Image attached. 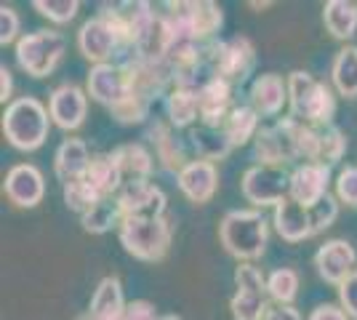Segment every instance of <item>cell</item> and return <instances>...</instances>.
<instances>
[{
	"instance_id": "cell-1",
	"label": "cell",
	"mask_w": 357,
	"mask_h": 320,
	"mask_svg": "<svg viewBox=\"0 0 357 320\" xmlns=\"http://www.w3.org/2000/svg\"><path fill=\"white\" fill-rule=\"evenodd\" d=\"M219 243L240 261H256L269 245V222L259 208H232L219 222Z\"/></svg>"
},
{
	"instance_id": "cell-2",
	"label": "cell",
	"mask_w": 357,
	"mask_h": 320,
	"mask_svg": "<svg viewBox=\"0 0 357 320\" xmlns=\"http://www.w3.org/2000/svg\"><path fill=\"white\" fill-rule=\"evenodd\" d=\"M288 112L312 128H328L336 118V91L307 70L288 73Z\"/></svg>"
},
{
	"instance_id": "cell-3",
	"label": "cell",
	"mask_w": 357,
	"mask_h": 320,
	"mask_svg": "<svg viewBox=\"0 0 357 320\" xmlns=\"http://www.w3.org/2000/svg\"><path fill=\"white\" fill-rule=\"evenodd\" d=\"M51 112L38 96H16L11 105L3 109V137L19 153L40 150L51 131Z\"/></svg>"
},
{
	"instance_id": "cell-4",
	"label": "cell",
	"mask_w": 357,
	"mask_h": 320,
	"mask_svg": "<svg viewBox=\"0 0 357 320\" xmlns=\"http://www.w3.org/2000/svg\"><path fill=\"white\" fill-rule=\"evenodd\" d=\"M120 245L128 257L139 261H163L174 243V222L168 216L158 219H123L118 227Z\"/></svg>"
},
{
	"instance_id": "cell-5",
	"label": "cell",
	"mask_w": 357,
	"mask_h": 320,
	"mask_svg": "<svg viewBox=\"0 0 357 320\" xmlns=\"http://www.w3.org/2000/svg\"><path fill=\"white\" fill-rule=\"evenodd\" d=\"M64 54H67V38L59 30H35L30 35H22V40L14 46L19 70L35 80L54 75Z\"/></svg>"
},
{
	"instance_id": "cell-6",
	"label": "cell",
	"mask_w": 357,
	"mask_h": 320,
	"mask_svg": "<svg viewBox=\"0 0 357 320\" xmlns=\"http://www.w3.org/2000/svg\"><path fill=\"white\" fill-rule=\"evenodd\" d=\"M165 14L176 24L181 38L195 40V43H216L219 32L224 27V11L219 3L213 0H171L165 3Z\"/></svg>"
},
{
	"instance_id": "cell-7",
	"label": "cell",
	"mask_w": 357,
	"mask_h": 320,
	"mask_svg": "<svg viewBox=\"0 0 357 320\" xmlns=\"http://www.w3.org/2000/svg\"><path fill=\"white\" fill-rule=\"evenodd\" d=\"M208 61L213 75L224 77L232 86H243L256 70V46L245 35L216 40L208 46Z\"/></svg>"
},
{
	"instance_id": "cell-8",
	"label": "cell",
	"mask_w": 357,
	"mask_h": 320,
	"mask_svg": "<svg viewBox=\"0 0 357 320\" xmlns=\"http://www.w3.org/2000/svg\"><path fill=\"white\" fill-rule=\"evenodd\" d=\"M240 192H243L245 203H251V208H259V211L267 206L275 208L291 192V171L278 166L245 168V174L240 179Z\"/></svg>"
},
{
	"instance_id": "cell-9",
	"label": "cell",
	"mask_w": 357,
	"mask_h": 320,
	"mask_svg": "<svg viewBox=\"0 0 357 320\" xmlns=\"http://www.w3.org/2000/svg\"><path fill=\"white\" fill-rule=\"evenodd\" d=\"M120 67H123V75L128 83V91L139 93L149 105H155L158 99H165L168 91L174 89V75L165 61H152L131 54V56H123Z\"/></svg>"
},
{
	"instance_id": "cell-10",
	"label": "cell",
	"mask_w": 357,
	"mask_h": 320,
	"mask_svg": "<svg viewBox=\"0 0 357 320\" xmlns=\"http://www.w3.org/2000/svg\"><path fill=\"white\" fill-rule=\"evenodd\" d=\"M253 160L256 166H278L285 168L296 163V144H294V134H291V121L288 115L278 118L272 125H261L259 134L251 144Z\"/></svg>"
},
{
	"instance_id": "cell-11",
	"label": "cell",
	"mask_w": 357,
	"mask_h": 320,
	"mask_svg": "<svg viewBox=\"0 0 357 320\" xmlns=\"http://www.w3.org/2000/svg\"><path fill=\"white\" fill-rule=\"evenodd\" d=\"M115 203L123 219H158V216H165V208H168L165 192L152 179L126 182L115 195Z\"/></svg>"
},
{
	"instance_id": "cell-12",
	"label": "cell",
	"mask_w": 357,
	"mask_h": 320,
	"mask_svg": "<svg viewBox=\"0 0 357 320\" xmlns=\"http://www.w3.org/2000/svg\"><path fill=\"white\" fill-rule=\"evenodd\" d=\"M144 139L152 144V155L163 171L176 176L181 168L190 163L187 139L178 137V131L168 121H152L144 131Z\"/></svg>"
},
{
	"instance_id": "cell-13",
	"label": "cell",
	"mask_w": 357,
	"mask_h": 320,
	"mask_svg": "<svg viewBox=\"0 0 357 320\" xmlns=\"http://www.w3.org/2000/svg\"><path fill=\"white\" fill-rule=\"evenodd\" d=\"M3 195L16 208H38L45 198V176L35 163H16L8 168Z\"/></svg>"
},
{
	"instance_id": "cell-14",
	"label": "cell",
	"mask_w": 357,
	"mask_h": 320,
	"mask_svg": "<svg viewBox=\"0 0 357 320\" xmlns=\"http://www.w3.org/2000/svg\"><path fill=\"white\" fill-rule=\"evenodd\" d=\"M48 112L56 128L77 131L89 115V91L75 83H61L48 93Z\"/></svg>"
},
{
	"instance_id": "cell-15",
	"label": "cell",
	"mask_w": 357,
	"mask_h": 320,
	"mask_svg": "<svg viewBox=\"0 0 357 320\" xmlns=\"http://www.w3.org/2000/svg\"><path fill=\"white\" fill-rule=\"evenodd\" d=\"M314 270L317 275L331 283V286H342L344 280L357 270V251L355 245L344 238H331L314 251Z\"/></svg>"
},
{
	"instance_id": "cell-16",
	"label": "cell",
	"mask_w": 357,
	"mask_h": 320,
	"mask_svg": "<svg viewBox=\"0 0 357 320\" xmlns=\"http://www.w3.org/2000/svg\"><path fill=\"white\" fill-rule=\"evenodd\" d=\"M77 51L83 54V59L91 61V67H96V64H107L115 54H120V43L112 27L96 14L80 24V30H77Z\"/></svg>"
},
{
	"instance_id": "cell-17",
	"label": "cell",
	"mask_w": 357,
	"mask_h": 320,
	"mask_svg": "<svg viewBox=\"0 0 357 320\" xmlns=\"http://www.w3.org/2000/svg\"><path fill=\"white\" fill-rule=\"evenodd\" d=\"M333 182L331 166L326 163H298L291 171V192L288 198L296 200L298 206L312 208L328 195V187Z\"/></svg>"
},
{
	"instance_id": "cell-18",
	"label": "cell",
	"mask_w": 357,
	"mask_h": 320,
	"mask_svg": "<svg viewBox=\"0 0 357 320\" xmlns=\"http://www.w3.org/2000/svg\"><path fill=\"white\" fill-rule=\"evenodd\" d=\"M176 187L195 206L211 203L216 190H219V168H216V163L195 158L176 174Z\"/></svg>"
},
{
	"instance_id": "cell-19",
	"label": "cell",
	"mask_w": 357,
	"mask_h": 320,
	"mask_svg": "<svg viewBox=\"0 0 357 320\" xmlns=\"http://www.w3.org/2000/svg\"><path fill=\"white\" fill-rule=\"evenodd\" d=\"M248 105L261 118H280L288 107V77L278 73H261L251 80L248 89Z\"/></svg>"
},
{
	"instance_id": "cell-20",
	"label": "cell",
	"mask_w": 357,
	"mask_h": 320,
	"mask_svg": "<svg viewBox=\"0 0 357 320\" xmlns=\"http://www.w3.org/2000/svg\"><path fill=\"white\" fill-rule=\"evenodd\" d=\"M86 91L89 96L102 107H115L128 93V83H126V75H123V67L120 64H96L89 70V77H86Z\"/></svg>"
},
{
	"instance_id": "cell-21",
	"label": "cell",
	"mask_w": 357,
	"mask_h": 320,
	"mask_svg": "<svg viewBox=\"0 0 357 320\" xmlns=\"http://www.w3.org/2000/svg\"><path fill=\"white\" fill-rule=\"evenodd\" d=\"M232 83H227L224 77L211 75L200 89H197V99H200V123L211 125V128H222L227 115L232 112Z\"/></svg>"
},
{
	"instance_id": "cell-22",
	"label": "cell",
	"mask_w": 357,
	"mask_h": 320,
	"mask_svg": "<svg viewBox=\"0 0 357 320\" xmlns=\"http://www.w3.org/2000/svg\"><path fill=\"white\" fill-rule=\"evenodd\" d=\"M272 227L283 238L285 243H304L314 238L312 229V216L310 208L298 206L296 200L285 198L272 208Z\"/></svg>"
},
{
	"instance_id": "cell-23",
	"label": "cell",
	"mask_w": 357,
	"mask_h": 320,
	"mask_svg": "<svg viewBox=\"0 0 357 320\" xmlns=\"http://www.w3.org/2000/svg\"><path fill=\"white\" fill-rule=\"evenodd\" d=\"M91 158L93 155H91L89 144L83 139L77 137L64 139L59 147H56V153H54V174H56V179L61 184L75 182V179H86Z\"/></svg>"
},
{
	"instance_id": "cell-24",
	"label": "cell",
	"mask_w": 357,
	"mask_h": 320,
	"mask_svg": "<svg viewBox=\"0 0 357 320\" xmlns=\"http://www.w3.org/2000/svg\"><path fill=\"white\" fill-rule=\"evenodd\" d=\"M126 294H123V283L118 275H107L99 280V286L91 296L89 315L96 320H123L126 315Z\"/></svg>"
},
{
	"instance_id": "cell-25",
	"label": "cell",
	"mask_w": 357,
	"mask_h": 320,
	"mask_svg": "<svg viewBox=\"0 0 357 320\" xmlns=\"http://www.w3.org/2000/svg\"><path fill=\"white\" fill-rule=\"evenodd\" d=\"M163 109L168 123L176 131H190L195 123H200V99H197V89H187V86H174L168 96L163 99Z\"/></svg>"
},
{
	"instance_id": "cell-26",
	"label": "cell",
	"mask_w": 357,
	"mask_h": 320,
	"mask_svg": "<svg viewBox=\"0 0 357 320\" xmlns=\"http://www.w3.org/2000/svg\"><path fill=\"white\" fill-rule=\"evenodd\" d=\"M115 163L123 171V179L126 182H142V179H152L155 174V155L147 150V144L142 142H128V144H120L112 150Z\"/></svg>"
},
{
	"instance_id": "cell-27",
	"label": "cell",
	"mask_w": 357,
	"mask_h": 320,
	"mask_svg": "<svg viewBox=\"0 0 357 320\" xmlns=\"http://www.w3.org/2000/svg\"><path fill=\"white\" fill-rule=\"evenodd\" d=\"M184 139H187V147L197 155V160L216 163V160H224L227 155L232 153V144L227 142L222 128H211V125H203V123L190 128L184 134Z\"/></svg>"
},
{
	"instance_id": "cell-28",
	"label": "cell",
	"mask_w": 357,
	"mask_h": 320,
	"mask_svg": "<svg viewBox=\"0 0 357 320\" xmlns=\"http://www.w3.org/2000/svg\"><path fill=\"white\" fill-rule=\"evenodd\" d=\"M259 128H261V115H259L251 105H235L222 125L224 137L232 144V150L245 147V144H253Z\"/></svg>"
},
{
	"instance_id": "cell-29",
	"label": "cell",
	"mask_w": 357,
	"mask_h": 320,
	"mask_svg": "<svg viewBox=\"0 0 357 320\" xmlns=\"http://www.w3.org/2000/svg\"><path fill=\"white\" fill-rule=\"evenodd\" d=\"M86 179L93 184V190H96L105 200L115 198V195L120 192V187L126 184L123 171H120V166L115 163L112 153H96L93 155V158H91V166H89Z\"/></svg>"
},
{
	"instance_id": "cell-30",
	"label": "cell",
	"mask_w": 357,
	"mask_h": 320,
	"mask_svg": "<svg viewBox=\"0 0 357 320\" xmlns=\"http://www.w3.org/2000/svg\"><path fill=\"white\" fill-rule=\"evenodd\" d=\"M323 24L336 40H352L357 35V3L352 0H328L323 6Z\"/></svg>"
},
{
	"instance_id": "cell-31",
	"label": "cell",
	"mask_w": 357,
	"mask_h": 320,
	"mask_svg": "<svg viewBox=\"0 0 357 320\" xmlns=\"http://www.w3.org/2000/svg\"><path fill=\"white\" fill-rule=\"evenodd\" d=\"M331 86L344 99H357V46H344L331 61Z\"/></svg>"
},
{
	"instance_id": "cell-32",
	"label": "cell",
	"mask_w": 357,
	"mask_h": 320,
	"mask_svg": "<svg viewBox=\"0 0 357 320\" xmlns=\"http://www.w3.org/2000/svg\"><path fill=\"white\" fill-rule=\"evenodd\" d=\"M301 289V277L294 267H278L267 275V296L275 305H294Z\"/></svg>"
},
{
	"instance_id": "cell-33",
	"label": "cell",
	"mask_w": 357,
	"mask_h": 320,
	"mask_svg": "<svg viewBox=\"0 0 357 320\" xmlns=\"http://www.w3.org/2000/svg\"><path fill=\"white\" fill-rule=\"evenodd\" d=\"M120 222H123V213H120L115 198L102 200L99 206H93L89 213L80 216V224L91 235H107V232H112L115 227H120Z\"/></svg>"
},
{
	"instance_id": "cell-34",
	"label": "cell",
	"mask_w": 357,
	"mask_h": 320,
	"mask_svg": "<svg viewBox=\"0 0 357 320\" xmlns=\"http://www.w3.org/2000/svg\"><path fill=\"white\" fill-rule=\"evenodd\" d=\"M229 312L235 320H264L269 312L267 294L235 289L232 299H229Z\"/></svg>"
},
{
	"instance_id": "cell-35",
	"label": "cell",
	"mask_w": 357,
	"mask_h": 320,
	"mask_svg": "<svg viewBox=\"0 0 357 320\" xmlns=\"http://www.w3.org/2000/svg\"><path fill=\"white\" fill-rule=\"evenodd\" d=\"M61 198H64V206L77 216L89 213L93 206H99L105 200L93 190V184L89 179H75V182L61 184Z\"/></svg>"
},
{
	"instance_id": "cell-36",
	"label": "cell",
	"mask_w": 357,
	"mask_h": 320,
	"mask_svg": "<svg viewBox=\"0 0 357 320\" xmlns=\"http://www.w3.org/2000/svg\"><path fill=\"white\" fill-rule=\"evenodd\" d=\"M149 109H152V105H149L147 99H142L139 93L128 91L118 105L109 107V115L120 125H142L149 118Z\"/></svg>"
},
{
	"instance_id": "cell-37",
	"label": "cell",
	"mask_w": 357,
	"mask_h": 320,
	"mask_svg": "<svg viewBox=\"0 0 357 320\" xmlns=\"http://www.w3.org/2000/svg\"><path fill=\"white\" fill-rule=\"evenodd\" d=\"M347 153V137L339 125L320 128V163L336 166Z\"/></svg>"
},
{
	"instance_id": "cell-38",
	"label": "cell",
	"mask_w": 357,
	"mask_h": 320,
	"mask_svg": "<svg viewBox=\"0 0 357 320\" xmlns=\"http://www.w3.org/2000/svg\"><path fill=\"white\" fill-rule=\"evenodd\" d=\"M32 8L54 24H67L77 16L80 3L77 0H32Z\"/></svg>"
},
{
	"instance_id": "cell-39",
	"label": "cell",
	"mask_w": 357,
	"mask_h": 320,
	"mask_svg": "<svg viewBox=\"0 0 357 320\" xmlns=\"http://www.w3.org/2000/svg\"><path fill=\"white\" fill-rule=\"evenodd\" d=\"M339 206H342V203H339V198L328 192L326 198L320 200L317 206H312V208H310L314 235H320V232H326L328 227H333V222L339 219Z\"/></svg>"
},
{
	"instance_id": "cell-40",
	"label": "cell",
	"mask_w": 357,
	"mask_h": 320,
	"mask_svg": "<svg viewBox=\"0 0 357 320\" xmlns=\"http://www.w3.org/2000/svg\"><path fill=\"white\" fill-rule=\"evenodd\" d=\"M235 289L267 294V275L261 273L253 261H240L235 267Z\"/></svg>"
},
{
	"instance_id": "cell-41",
	"label": "cell",
	"mask_w": 357,
	"mask_h": 320,
	"mask_svg": "<svg viewBox=\"0 0 357 320\" xmlns=\"http://www.w3.org/2000/svg\"><path fill=\"white\" fill-rule=\"evenodd\" d=\"M333 187H336L339 203L349 206V208H357V166H344L342 171L336 174Z\"/></svg>"
},
{
	"instance_id": "cell-42",
	"label": "cell",
	"mask_w": 357,
	"mask_h": 320,
	"mask_svg": "<svg viewBox=\"0 0 357 320\" xmlns=\"http://www.w3.org/2000/svg\"><path fill=\"white\" fill-rule=\"evenodd\" d=\"M22 32V16L16 14L14 6H0V46H11L19 43Z\"/></svg>"
},
{
	"instance_id": "cell-43",
	"label": "cell",
	"mask_w": 357,
	"mask_h": 320,
	"mask_svg": "<svg viewBox=\"0 0 357 320\" xmlns=\"http://www.w3.org/2000/svg\"><path fill=\"white\" fill-rule=\"evenodd\" d=\"M336 294H339V305L344 312L352 320H357V270L336 289Z\"/></svg>"
},
{
	"instance_id": "cell-44",
	"label": "cell",
	"mask_w": 357,
	"mask_h": 320,
	"mask_svg": "<svg viewBox=\"0 0 357 320\" xmlns=\"http://www.w3.org/2000/svg\"><path fill=\"white\" fill-rule=\"evenodd\" d=\"M307 320H352L347 312L342 310V305H331V302H323V305H317L307 315Z\"/></svg>"
},
{
	"instance_id": "cell-45",
	"label": "cell",
	"mask_w": 357,
	"mask_h": 320,
	"mask_svg": "<svg viewBox=\"0 0 357 320\" xmlns=\"http://www.w3.org/2000/svg\"><path fill=\"white\" fill-rule=\"evenodd\" d=\"M0 102L6 107L14 102V75H11V70L6 64L0 67Z\"/></svg>"
},
{
	"instance_id": "cell-46",
	"label": "cell",
	"mask_w": 357,
	"mask_h": 320,
	"mask_svg": "<svg viewBox=\"0 0 357 320\" xmlns=\"http://www.w3.org/2000/svg\"><path fill=\"white\" fill-rule=\"evenodd\" d=\"M264 320H304L294 305H272Z\"/></svg>"
},
{
	"instance_id": "cell-47",
	"label": "cell",
	"mask_w": 357,
	"mask_h": 320,
	"mask_svg": "<svg viewBox=\"0 0 357 320\" xmlns=\"http://www.w3.org/2000/svg\"><path fill=\"white\" fill-rule=\"evenodd\" d=\"M158 320H181L178 315H174V312H165V315H160Z\"/></svg>"
},
{
	"instance_id": "cell-48",
	"label": "cell",
	"mask_w": 357,
	"mask_h": 320,
	"mask_svg": "<svg viewBox=\"0 0 357 320\" xmlns=\"http://www.w3.org/2000/svg\"><path fill=\"white\" fill-rule=\"evenodd\" d=\"M248 6H251V8H269L272 3H248Z\"/></svg>"
},
{
	"instance_id": "cell-49",
	"label": "cell",
	"mask_w": 357,
	"mask_h": 320,
	"mask_svg": "<svg viewBox=\"0 0 357 320\" xmlns=\"http://www.w3.org/2000/svg\"><path fill=\"white\" fill-rule=\"evenodd\" d=\"M80 320H96V318H91L89 312H86V315H83V318H80Z\"/></svg>"
}]
</instances>
